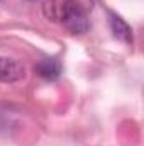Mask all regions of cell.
Returning a JSON list of instances; mask_svg holds the SVG:
<instances>
[{
  "mask_svg": "<svg viewBox=\"0 0 144 146\" xmlns=\"http://www.w3.org/2000/svg\"><path fill=\"white\" fill-rule=\"evenodd\" d=\"M34 70L44 80H56L61 75V63L54 58H44L34 66Z\"/></svg>",
  "mask_w": 144,
  "mask_h": 146,
  "instance_id": "277c9868",
  "label": "cell"
},
{
  "mask_svg": "<svg viewBox=\"0 0 144 146\" xmlns=\"http://www.w3.org/2000/svg\"><path fill=\"white\" fill-rule=\"evenodd\" d=\"M42 10H44V15H46L48 19L56 21V19H58V12H59V2H56V0H48V2L44 3Z\"/></svg>",
  "mask_w": 144,
  "mask_h": 146,
  "instance_id": "5b68a950",
  "label": "cell"
},
{
  "mask_svg": "<svg viewBox=\"0 0 144 146\" xmlns=\"http://www.w3.org/2000/svg\"><path fill=\"white\" fill-rule=\"evenodd\" d=\"M26 76V66L14 58L0 56V83H15Z\"/></svg>",
  "mask_w": 144,
  "mask_h": 146,
  "instance_id": "7a4b0ae2",
  "label": "cell"
},
{
  "mask_svg": "<svg viewBox=\"0 0 144 146\" xmlns=\"http://www.w3.org/2000/svg\"><path fill=\"white\" fill-rule=\"evenodd\" d=\"M108 24H110V29H112L114 36L117 37L119 41H122L126 44L132 42V29H131V26L120 15H117L115 12L108 10Z\"/></svg>",
  "mask_w": 144,
  "mask_h": 146,
  "instance_id": "3957f363",
  "label": "cell"
},
{
  "mask_svg": "<svg viewBox=\"0 0 144 146\" xmlns=\"http://www.w3.org/2000/svg\"><path fill=\"white\" fill-rule=\"evenodd\" d=\"M58 19L73 34H85L90 29V19L87 10L76 0H61Z\"/></svg>",
  "mask_w": 144,
  "mask_h": 146,
  "instance_id": "6da1fadb",
  "label": "cell"
},
{
  "mask_svg": "<svg viewBox=\"0 0 144 146\" xmlns=\"http://www.w3.org/2000/svg\"><path fill=\"white\" fill-rule=\"evenodd\" d=\"M29 2H37V0H29Z\"/></svg>",
  "mask_w": 144,
  "mask_h": 146,
  "instance_id": "8992f818",
  "label": "cell"
}]
</instances>
